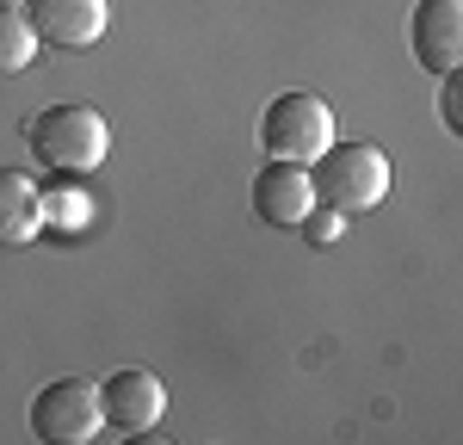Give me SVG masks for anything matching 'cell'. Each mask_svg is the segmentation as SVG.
<instances>
[{
	"label": "cell",
	"instance_id": "1",
	"mask_svg": "<svg viewBox=\"0 0 463 445\" xmlns=\"http://www.w3.org/2000/svg\"><path fill=\"white\" fill-rule=\"evenodd\" d=\"M25 143H32L37 167H50V174H62V180H87V174H99V161H106L111 148V130L106 118L93 106H43L25 124Z\"/></svg>",
	"mask_w": 463,
	"mask_h": 445
},
{
	"label": "cell",
	"instance_id": "2",
	"mask_svg": "<svg viewBox=\"0 0 463 445\" xmlns=\"http://www.w3.org/2000/svg\"><path fill=\"white\" fill-rule=\"evenodd\" d=\"M309 180H316V198L321 204H334V211H371V204H383V192H390V155L377 143H327L309 161Z\"/></svg>",
	"mask_w": 463,
	"mask_h": 445
},
{
	"label": "cell",
	"instance_id": "3",
	"mask_svg": "<svg viewBox=\"0 0 463 445\" xmlns=\"http://www.w3.org/2000/svg\"><path fill=\"white\" fill-rule=\"evenodd\" d=\"M334 143V111L316 93H279L272 106L260 111V148L266 161H316L321 148Z\"/></svg>",
	"mask_w": 463,
	"mask_h": 445
},
{
	"label": "cell",
	"instance_id": "4",
	"mask_svg": "<svg viewBox=\"0 0 463 445\" xmlns=\"http://www.w3.org/2000/svg\"><path fill=\"white\" fill-rule=\"evenodd\" d=\"M99 427H106L99 383H87V377H50L32 396V433L43 445H87Z\"/></svg>",
	"mask_w": 463,
	"mask_h": 445
},
{
	"label": "cell",
	"instance_id": "5",
	"mask_svg": "<svg viewBox=\"0 0 463 445\" xmlns=\"http://www.w3.org/2000/svg\"><path fill=\"white\" fill-rule=\"evenodd\" d=\"M99 414H106V427H118V433H148L167 414V383L137 371V365L111 371L106 383H99Z\"/></svg>",
	"mask_w": 463,
	"mask_h": 445
},
{
	"label": "cell",
	"instance_id": "6",
	"mask_svg": "<svg viewBox=\"0 0 463 445\" xmlns=\"http://www.w3.org/2000/svg\"><path fill=\"white\" fill-rule=\"evenodd\" d=\"M408 43H414V62L427 74H458V62H463V0H414Z\"/></svg>",
	"mask_w": 463,
	"mask_h": 445
},
{
	"label": "cell",
	"instance_id": "7",
	"mask_svg": "<svg viewBox=\"0 0 463 445\" xmlns=\"http://www.w3.org/2000/svg\"><path fill=\"white\" fill-rule=\"evenodd\" d=\"M25 19H32L37 43H62V50H87L99 43L111 25L106 0H25Z\"/></svg>",
	"mask_w": 463,
	"mask_h": 445
},
{
	"label": "cell",
	"instance_id": "8",
	"mask_svg": "<svg viewBox=\"0 0 463 445\" xmlns=\"http://www.w3.org/2000/svg\"><path fill=\"white\" fill-rule=\"evenodd\" d=\"M316 204V180L303 161H266L260 180H253V217L272 222V229H297Z\"/></svg>",
	"mask_w": 463,
	"mask_h": 445
},
{
	"label": "cell",
	"instance_id": "9",
	"mask_svg": "<svg viewBox=\"0 0 463 445\" xmlns=\"http://www.w3.org/2000/svg\"><path fill=\"white\" fill-rule=\"evenodd\" d=\"M43 229V192L25 167H0V248H25Z\"/></svg>",
	"mask_w": 463,
	"mask_h": 445
},
{
	"label": "cell",
	"instance_id": "10",
	"mask_svg": "<svg viewBox=\"0 0 463 445\" xmlns=\"http://www.w3.org/2000/svg\"><path fill=\"white\" fill-rule=\"evenodd\" d=\"M32 56H37V32L25 19V6H0V74L32 69Z\"/></svg>",
	"mask_w": 463,
	"mask_h": 445
},
{
	"label": "cell",
	"instance_id": "11",
	"mask_svg": "<svg viewBox=\"0 0 463 445\" xmlns=\"http://www.w3.org/2000/svg\"><path fill=\"white\" fill-rule=\"evenodd\" d=\"M340 217H346V211H334V204H309V217L297 222V229H303V235H309V241H316V248H327V241H340Z\"/></svg>",
	"mask_w": 463,
	"mask_h": 445
},
{
	"label": "cell",
	"instance_id": "12",
	"mask_svg": "<svg viewBox=\"0 0 463 445\" xmlns=\"http://www.w3.org/2000/svg\"><path fill=\"white\" fill-rule=\"evenodd\" d=\"M445 80V99H439V111H445V130H463L458 124V93H451V74H439Z\"/></svg>",
	"mask_w": 463,
	"mask_h": 445
},
{
	"label": "cell",
	"instance_id": "13",
	"mask_svg": "<svg viewBox=\"0 0 463 445\" xmlns=\"http://www.w3.org/2000/svg\"><path fill=\"white\" fill-rule=\"evenodd\" d=\"M0 6H25V0H0Z\"/></svg>",
	"mask_w": 463,
	"mask_h": 445
}]
</instances>
